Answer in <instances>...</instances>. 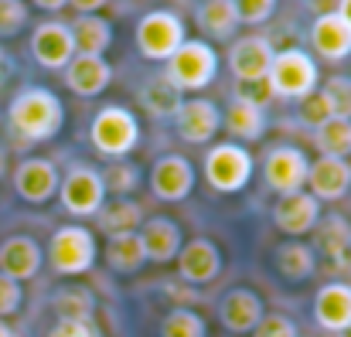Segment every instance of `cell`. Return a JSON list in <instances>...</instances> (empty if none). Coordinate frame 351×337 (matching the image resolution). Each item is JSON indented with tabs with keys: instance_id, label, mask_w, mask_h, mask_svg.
I'll return each mask as SVG.
<instances>
[{
	"instance_id": "1",
	"label": "cell",
	"mask_w": 351,
	"mask_h": 337,
	"mask_svg": "<svg viewBox=\"0 0 351 337\" xmlns=\"http://www.w3.org/2000/svg\"><path fill=\"white\" fill-rule=\"evenodd\" d=\"M7 126L21 143H45L62 133L65 126V106L62 99L45 86L21 89L7 106Z\"/></svg>"
},
{
	"instance_id": "2",
	"label": "cell",
	"mask_w": 351,
	"mask_h": 337,
	"mask_svg": "<svg viewBox=\"0 0 351 337\" xmlns=\"http://www.w3.org/2000/svg\"><path fill=\"white\" fill-rule=\"evenodd\" d=\"M219 75V51L205 38H188L171 58L164 79L178 92H202Z\"/></svg>"
},
{
	"instance_id": "3",
	"label": "cell",
	"mask_w": 351,
	"mask_h": 337,
	"mask_svg": "<svg viewBox=\"0 0 351 337\" xmlns=\"http://www.w3.org/2000/svg\"><path fill=\"white\" fill-rule=\"evenodd\" d=\"M96 235L86 225H62L48 238V266L58 276H82L96 266Z\"/></svg>"
},
{
	"instance_id": "4",
	"label": "cell",
	"mask_w": 351,
	"mask_h": 337,
	"mask_svg": "<svg viewBox=\"0 0 351 337\" xmlns=\"http://www.w3.org/2000/svg\"><path fill=\"white\" fill-rule=\"evenodd\" d=\"M89 140L93 147L110 157V160H126L136 143H140V119L126 106H106L93 116L89 123Z\"/></svg>"
},
{
	"instance_id": "5",
	"label": "cell",
	"mask_w": 351,
	"mask_h": 337,
	"mask_svg": "<svg viewBox=\"0 0 351 337\" xmlns=\"http://www.w3.org/2000/svg\"><path fill=\"white\" fill-rule=\"evenodd\" d=\"M266 86H269L273 96L300 103L311 92H317V62L300 48L276 51L273 65H269V75H266Z\"/></svg>"
},
{
	"instance_id": "6",
	"label": "cell",
	"mask_w": 351,
	"mask_h": 337,
	"mask_svg": "<svg viewBox=\"0 0 351 337\" xmlns=\"http://www.w3.org/2000/svg\"><path fill=\"white\" fill-rule=\"evenodd\" d=\"M184 41H188L184 21H181V14H174L167 7L147 10L136 21V51L150 62H167Z\"/></svg>"
},
{
	"instance_id": "7",
	"label": "cell",
	"mask_w": 351,
	"mask_h": 337,
	"mask_svg": "<svg viewBox=\"0 0 351 337\" xmlns=\"http://www.w3.org/2000/svg\"><path fill=\"white\" fill-rule=\"evenodd\" d=\"M205 181L215 195H235L252 181V153L242 143H215L205 153Z\"/></svg>"
},
{
	"instance_id": "8",
	"label": "cell",
	"mask_w": 351,
	"mask_h": 337,
	"mask_svg": "<svg viewBox=\"0 0 351 337\" xmlns=\"http://www.w3.org/2000/svg\"><path fill=\"white\" fill-rule=\"evenodd\" d=\"M58 201L69 215L75 219H93L99 215V208L106 205V188H103V177L96 167H86V164H75L62 174L58 181Z\"/></svg>"
},
{
	"instance_id": "9",
	"label": "cell",
	"mask_w": 351,
	"mask_h": 337,
	"mask_svg": "<svg viewBox=\"0 0 351 337\" xmlns=\"http://www.w3.org/2000/svg\"><path fill=\"white\" fill-rule=\"evenodd\" d=\"M307 171H311V160L300 147H273L263 160V177H266V188L276 191V195H293V191H304L307 184Z\"/></svg>"
},
{
	"instance_id": "10",
	"label": "cell",
	"mask_w": 351,
	"mask_h": 337,
	"mask_svg": "<svg viewBox=\"0 0 351 337\" xmlns=\"http://www.w3.org/2000/svg\"><path fill=\"white\" fill-rule=\"evenodd\" d=\"M58 167L48 157H27L14 167V191L27 201V205H48L58 195Z\"/></svg>"
},
{
	"instance_id": "11",
	"label": "cell",
	"mask_w": 351,
	"mask_h": 337,
	"mask_svg": "<svg viewBox=\"0 0 351 337\" xmlns=\"http://www.w3.org/2000/svg\"><path fill=\"white\" fill-rule=\"evenodd\" d=\"M195 167H191V160L188 157H181V153H164L157 164H154V171H150V191H154V198H160V201H184L191 191H195Z\"/></svg>"
},
{
	"instance_id": "12",
	"label": "cell",
	"mask_w": 351,
	"mask_h": 337,
	"mask_svg": "<svg viewBox=\"0 0 351 337\" xmlns=\"http://www.w3.org/2000/svg\"><path fill=\"white\" fill-rule=\"evenodd\" d=\"M174 129L184 143L202 147V143L215 140V133L222 129V110L212 99H202V96L184 99L181 110L174 112Z\"/></svg>"
},
{
	"instance_id": "13",
	"label": "cell",
	"mask_w": 351,
	"mask_h": 337,
	"mask_svg": "<svg viewBox=\"0 0 351 337\" xmlns=\"http://www.w3.org/2000/svg\"><path fill=\"white\" fill-rule=\"evenodd\" d=\"M174 262H178V276L188 286L215 283L219 273H222V252H219V245L212 238H191V242H184Z\"/></svg>"
},
{
	"instance_id": "14",
	"label": "cell",
	"mask_w": 351,
	"mask_h": 337,
	"mask_svg": "<svg viewBox=\"0 0 351 337\" xmlns=\"http://www.w3.org/2000/svg\"><path fill=\"white\" fill-rule=\"evenodd\" d=\"M273 45H269V38H263V34H245V38H239L232 45V51H229V68H232V75L239 82H245V86H252V82H266V75H269V65H273Z\"/></svg>"
},
{
	"instance_id": "15",
	"label": "cell",
	"mask_w": 351,
	"mask_h": 337,
	"mask_svg": "<svg viewBox=\"0 0 351 337\" xmlns=\"http://www.w3.org/2000/svg\"><path fill=\"white\" fill-rule=\"evenodd\" d=\"M31 55H34V62H38L41 68H48V72L65 68V65L75 58V45H72L69 24H62V21H45V24H38L34 34H31Z\"/></svg>"
},
{
	"instance_id": "16",
	"label": "cell",
	"mask_w": 351,
	"mask_h": 337,
	"mask_svg": "<svg viewBox=\"0 0 351 337\" xmlns=\"http://www.w3.org/2000/svg\"><path fill=\"white\" fill-rule=\"evenodd\" d=\"M317 222H321V201L311 191L280 195V201L273 205V225L290 238H300V235L314 232Z\"/></svg>"
},
{
	"instance_id": "17",
	"label": "cell",
	"mask_w": 351,
	"mask_h": 337,
	"mask_svg": "<svg viewBox=\"0 0 351 337\" xmlns=\"http://www.w3.org/2000/svg\"><path fill=\"white\" fill-rule=\"evenodd\" d=\"M266 307L263 297L249 286H232L222 300H219V321L229 334H252L256 324L263 321Z\"/></svg>"
},
{
	"instance_id": "18",
	"label": "cell",
	"mask_w": 351,
	"mask_h": 337,
	"mask_svg": "<svg viewBox=\"0 0 351 337\" xmlns=\"http://www.w3.org/2000/svg\"><path fill=\"white\" fill-rule=\"evenodd\" d=\"M140 242H143V252H147V262H174L181 245H184V235H181V225L167 215H154V219H143L140 225Z\"/></svg>"
},
{
	"instance_id": "19",
	"label": "cell",
	"mask_w": 351,
	"mask_h": 337,
	"mask_svg": "<svg viewBox=\"0 0 351 337\" xmlns=\"http://www.w3.org/2000/svg\"><path fill=\"white\" fill-rule=\"evenodd\" d=\"M113 82V65L106 58H96V55H75L69 65H65V86L82 96V99H96L110 89Z\"/></svg>"
},
{
	"instance_id": "20",
	"label": "cell",
	"mask_w": 351,
	"mask_h": 337,
	"mask_svg": "<svg viewBox=\"0 0 351 337\" xmlns=\"http://www.w3.org/2000/svg\"><path fill=\"white\" fill-rule=\"evenodd\" d=\"M41 262H45V252L38 245V238L31 235H10L0 242V273L24 283V279H34L41 273Z\"/></svg>"
},
{
	"instance_id": "21",
	"label": "cell",
	"mask_w": 351,
	"mask_h": 337,
	"mask_svg": "<svg viewBox=\"0 0 351 337\" xmlns=\"http://www.w3.org/2000/svg\"><path fill=\"white\" fill-rule=\"evenodd\" d=\"M314 324L328 334H345L351 327V286L324 283L314 297Z\"/></svg>"
},
{
	"instance_id": "22",
	"label": "cell",
	"mask_w": 351,
	"mask_h": 337,
	"mask_svg": "<svg viewBox=\"0 0 351 337\" xmlns=\"http://www.w3.org/2000/svg\"><path fill=\"white\" fill-rule=\"evenodd\" d=\"M307 188L317 201H341L351 191V164L341 157H317L307 171Z\"/></svg>"
},
{
	"instance_id": "23",
	"label": "cell",
	"mask_w": 351,
	"mask_h": 337,
	"mask_svg": "<svg viewBox=\"0 0 351 337\" xmlns=\"http://www.w3.org/2000/svg\"><path fill=\"white\" fill-rule=\"evenodd\" d=\"M311 45H314L317 58H324V62H345L351 55V27L335 10H328V14H321L314 21Z\"/></svg>"
},
{
	"instance_id": "24",
	"label": "cell",
	"mask_w": 351,
	"mask_h": 337,
	"mask_svg": "<svg viewBox=\"0 0 351 337\" xmlns=\"http://www.w3.org/2000/svg\"><path fill=\"white\" fill-rule=\"evenodd\" d=\"M222 126L229 129L232 140L256 143L266 133V106H256V103H249L242 96H232L229 110L222 112Z\"/></svg>"
},
{
	"instance_id": "25",
	"label": "cell",
	"mask_w": 351,
	"mask_h": 337,
	"mask_svg": "<svg viewBox=\"0 0 351 337\" xmlns=\"http://www.w3.org/2000/svg\"><path fill=\"white\" fill-rule=\"evenodd\" d=\"M72 45H75V55H96L103 58L113 45V24L99 14H79L72 24Z\"/></svg>"
},
{
	"instance_id": "26",
	"label": "cell",
	"mask_w": 351,
	"mask_h": 337,
	"mask_svg": "<svg viewBox=\"0 0 351 337\" xmlns=\"http://www.w3.org/2000/svg\"><path fill=\"white\" fill-rule=\"evenodd\" d=\"M317 245H311V249H317L331 266H351V225L341 219V215H328V219H321L317 222Z\"/></svg>"
},
{
	"instance_id": "27",
	"label": "cell",
	"mask_w": 351,
	"mask_h": 337,
	"mask_svg": "<svg viewBox=\"0 0 351 337\" xmlns=\"http://www.w3.org/2000/svg\"><path fill=\"white\" fill-rule=\"evenodd\" d=\"M273 266H276V273H280L287 283H304V279H311L314 269H317V252H314L307 242L290 238V242L276 245Z\"/></svg>"
},
{
	"instance_id": "28",
	"label": "cell",
	"mask_w": 351,
	"mask_h": 337,
	"mask_svg": "<svg viewBox=\"0 0 351 337\" xmlns=\"http://www.w3.org/2000/svg\"><path fill=\"white\" fill-rule=\"evenodd\" d=\"M136 103H140V110L147 112L150 119H171L174 112L181 110V103H184V92H178L164 75H157V79H147L143 86H140V92H136Z\"/></svg>"
},
{
	"instance_id": "29",
	"label": "cell",
	"mask_w": 351,
	"mask_h": 337,
	"mask_svg": "<svg viewBox=\"0 0 351 337\" xmlns=\"http://www.w3.org/2000/svg\"><path fill=\"white\" fill-rule=\"evenodd\" d=\"M103 255H106V266H110L113 273H119V276H133V273H140V269L147 266V252H143V242H140L136 232L110 235Z\"/></svg>"
},
{
	"instance_id": "30",
	"label": "cell",
	"mask_w": 351,
	"mask_h": 337,
	"mask_svg": "<svg viewBox=\"0 0 351 337\" xmlns=\"http://www.w3.org/2000/svg\"><path fill=\"white\" fill-rule=\"evenodd\" d=\"M195 24H198V31H205V38L226 41L239 27L232 0H202L198 10H195Z\"/></svg>"
},
{
	"instance_id": "31",
	"label": "cell",
	"mask_w": 351,
	"mask_h": 337,
	"mask_svg": "<svg viewBox=\"0 0 351 337\" xmlns=\"http://www.w3.org/2000/svg\"><path fill=\"white\" fill-rule=\"evenodd\" d=\"M51 310L58 314V321H93L96 297L89 286L69 283V286H58L51 293Z\"/></svg>"
},
{
	"instance_id": "32",
	"label": "cell",
	"mask_w": 351,
	"mask_h": 337,
	"mask_svg": "<svg viewBox=\"0 0 351 337\" xmlns=\"http://www.w3.org/2000/svg\"><path fill=\"white\" fill-rule=\"evenodd\" d=\"M96 219H99V228H103L106 235H126V232H140L143 208H140L136 201H130V198H117V201L103 205Z\"/></svg>"
},
{
	"instance_id": "33",
	"label": "cell",
	"mask_w": 351,
	"mask_h": 337,
	"mask_svg": "<svg viewBox=\"0 0 351 337\" xmlns=\"http://www.w3.org/2000/svg\"><path fill=\"white\" fill-rule=\"evenodd\" d=\"M314 133H317L321 157H341V160L351 157V119L331 116V119H328L324 126H317Z\"/></svg>"
},
{
	"instance_id": "34",
	"label": "cell",
	"mask_w": 351,
	"mask_h": 337,
	"mask_svg": "<svg viewBox=\"0 0 351 337\" xmlns=\"http://www.w3.org/2000/svg\"><path fill=\"white\" fill-rule=\"evenodd\" d=\"M157 334L160 337H208V324H205V317H202L198 310H191V307H174V310L164 314Z\"/></svg>"
},
{
	"instance_id": "35",
	"label": "cell",
	"mask_w": 351,
	"mask_h": 337,
	"mask_svg": "<svg viewBox=\"0 0 351 337\" xmlns=\"http://www.w3.org/2000/svg\"><path fill=\"white\" fill-rule=\"evenodd\" d=\"M99 177H103L106 195L126 198V195H133V191H136V184H140V167H136V164H130V160H113L106 171H99Z\"/></svg>"
},
{
	"instance_id": "36",
	"label": "cell",
	"mask_w": 351,
	"mask_h": 337,
	"mask_svg": "<svg viewBox=\"0 0 351 337\" xmlns=\"http://www.w3.org/2000/svg\"><path fill=\"white\" fill-rule=\"evenodd\" d=\"M331 103V112L341 116V119H351V75H331L321 89Z\"/></svg>"
},
{
	"instance_id": "37",
	"label": "cell",
	"mask_w": 351,
	"mask_h": 337,
	"mask_svg": "<svg viewBox=\"0 0 351 337\" xmlns=\"http://www.w3.org/2000/svg\"><path fill=\"white\" fill-rule=\"evenodd\" d=\"M276 3L280 0H232L239 24H252V27L256 24H266L276 14Z\"/></svg>"
},
{
	"instance_id": "38",
	"label": "cell",
	"mask_w": 351,
	"mask_h": 337,
	"mask_svg": "<svg viewBox=\"0 0 351 337\" xmlns=\"http://www.w3.org/2000/svg\"><path fill=\"white\" fill-rule=\"evenodd\" d=\"M331 116H335V112H331V103H328V96H324L321 89L311 92L307 99H300V123H304V126L317 129V126H324Z\"/></svg>"
},
{
	"instance_id": "39",
	"label": "cell",
	"mask_w": 351,
	"mask_h": 337,
	"mask_svg": "<svg viewBox=\"0 0 351 337\" xmlns=\"http://www.w3.org/2000/svg\"><path fill=\"white\" fill-rule=\"evenodd\" d=\"M27 24V3L24 0H0V38H14Z\"/></svg>"
},
{
	"instance_id": "40",
	"label": "cell",
	"mask_w": 351,
	"mask_h": 337,
	"mask_svg": "<svg viewBox=\"0 0 351 337\" xmlns=\"http://www.w3.org/2000/svg\"><path fill=\"white\" fill-rule=\"evenodd\" d=\"M252 337H300V331L287 314H263V321L256 324Z\"/></svg>"
},
{
	"instance_id": "41",
	"label": "cell",
	"mask_w": 351,
	"mask_h": 337,
	"mask_svg": "<svg viewBox=\"0 0 351 337\" xmlns=\"http://www.w3.org/2000/svg\"><path fill=\"white\" fill-rule=\"evenodd\" d=\"M21 303H24V290H21V283L0 273V321L14 317V314L21 310Z\"/></svg>"
},
{
	"instance_id": "42",
	"label": "cell",
	"mask_w": 351,
	"mask_h": 337,
	"mask_svg": "<svg viewBox=\"0 0 351 337\" xmlns=\"http://www.w3.org/2000/svg\"><path fill=\"white\" fill-rule=\"evenodd\" d=\"M48 337H103L99 334V327L93 324V321H58Z\"/></svg>"
},
{
	"instance_id": "43",
	"label": "cell",
	"mask_w": 351,
	"mask_h": 337,
	"mask_svg": "<svg viewBox=\"0 0 351 337\" xmlns=\"http://www.w3.org/2000/svg\"><path fill=\"white\" fill-rule=\"evenodd\" d=\"M69 3H72L79 14H99V10H103L110 0H69Z\"/></svg>"
},
{
	"instance_id": "44",
	"label": "cell",
	"mask_w": 351,
	"mask_h": 337,
	"mask_svg": "<svg viewBox=\"0 0 351 337\" xmlns=\"http://www.w3.org/2000/svg\"><path fill=\"white\" fill-rule=\"evenodd\" d=\"M34 7H41V10H62L69 0H31Z\"/></svg>"
},
{
	"instance_id": "45",
	"label": "cell",
	"mask_w": 351,
	"mask_h": 337,
	"mask_svg": "<svg viewBox=\"0 0 351 337\" xmlns=\"http://www.w3.org/2000/svg\"><path fill=\"white\" fill-rule=\"evenodd\" d=\"M335 14L351 27V0H338V10H335Z\"/></svg>"
},
{
	"instance_id": "46",
	"label": "cell",
	"mask_w": 351,
	"mask_h": 337,
	"mask_svg": "<svg viewBox=\"0 0 351 337\" xmlns=\"http://www.w3.org/2000/svg\"><path fill=\"white\" fill-rule=\"evenodd\" d=\"M0 337H17V331H14L7 321H0Z\"/></svg>"
},
{
	"instance_id": "47",
	"label": "cell",
	"mask_w": 351,
	"mask_h": 337,
	"mask_svg": "<svg viewBox=\"0 0 351 337\" xmlns=\"http://www.w3.org/2000/svg\"><path fill=\"white\" fill-rule=\"evenodd\" d=\"M3 174H7V150L0 147V177H3Z\"/></svg>"
}]
</instances>
